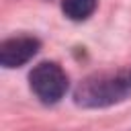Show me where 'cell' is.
Masks as SVG:
<instances>
[{
  "instance_id": "obj_1",
  "label": "cell",
  "mask_w": 131,
  "mask_h": 131,
  "mask_svg": "<svg viewBox=\"0 0 131 131\" xmlns=\"http://www.w3.org/2000/svg\"><path fill=\"white\" fill-rule=\"evenodd\" d=\"M131 96V66L94 72L78 82L74 102L82 108H104L123 102Z\"/></svg>"
},
{
  "instance_id": "obj_2",
  "label": "cell",
  "mask_w": 131,
  "mask_h": 131,
  "mask_svg": "<svg viewBox=\"0 0 131 131\" xmlns=\"http://www.w3.org/2000/svg\"><path fill=\"white\" fill-rule=\"evenodd\" d=\"M29 86L43 104H55L68 92V74L55 61H41L31 70Z\"/></svg>"
},
{
  "instance_id": "obj_3",
  "label": "cell",
  "mask_w": 131,
  "mask_h": 131,
  "mask_svg": "<svg viewBox=\"0 0 131 131\" xmlns=\"http://www.w3.org/2000/svg\"><path fill=\"white\" fill-rule=\"evenodd\" d=\"M39 47H41L39 39L31 35H18V37L4 39L0 43V63L6 70L20 68L37 55Z\"/></svg>"
},
{
  "instance_id": "obj_4",
  "label": "cell",
  "mask_w": 131,
  "mask_h": 131,
  "mask_svg": "<svg viewBox=\"0 0 131 131\" xmlns=\"http://www.w3.org/2000/svg\"><path fill=\"white\" fill-rule=\"evenodd\" d=\"M98 0H61V12L70 20H86L94 10H96Z\"/></svg>"
}]
</instances>
